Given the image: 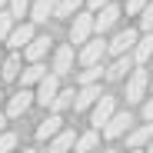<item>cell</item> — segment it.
Returning a JSON list of instances; mask_svg holds the SVG:
<instances>
[{
    "label": "cell",
    "instance_id": "9c48e42d",
    "mask_svg": "<svg viewBox=\"0 0 153 153\" xmlns=\"http://www.w3.org/2000/svg\"><path fill=\"white\" fill-rule=\"evenodd\" d=\"M117 20H120V7H117V4L100 7V10L93 13V30H97V37H100V33H107V30L113 27Z\"/></svg>",
    "mask_w": 153,
    "mask_h": 153
},
{
    "label": "cell",
    "instance_id": "9a60e30c",
    "mask_svg": "<svg viewBox=\"0 0 153 153\" xmlns=\"http://www.w3.org/2000/svg\"><path fill=\"white\" fill-rule=\"evenodd\" d=\"M63 130V120H60V113H50L40 126H37V140H50V137H57Z\"/></svg>",
    "mask_w": 153,
    "mask_h": 153
},
{
    "label": "cell",
    "instance_id": "f546056e",
    "mask_svg": "<svg viewBox=\"0 0 153 153\" xmlns=\"http://www.w3.org/2000/svg\"><path fill=\"white\" fill-rule=\"evenodd\" d=\"M143 7H146V0H126V13H130V17H140Z\"/></svg>",
    "mask_w": 153,
    "mask_h": 153
},
{
    "label": "cell",
    "instance_id": "4316f807",
    "mask_svg": "<svg viewBox=\"0 0 153 153\" xmlns=\"http://www.w3.org/2000/svg\"><path fill=\"white\" fill-rule=\"evenodd\" d=\"M13 27H17V23H13V17H10L7 10H0V43L7 40V33H10Z\"/></svg>",
    "mask_w": 153,
    "mask_h": 153
},
{
    "label": "cell",
    "instance_id": "d4e9b609",
    "mask_svg": "<svg viewBox=\"0 0 153 153\" xmlns=\"http://www.w3.org/2000/svg\"><path fill=\"white\" fill-rule=\"evenodd\" d=\"M100 76H103V63H93L80 73V87H90V83H100Z\"/></svg>",
    "mask_w": 153,
    "mask_h": 153
},
{
    "label": "cell",
    "instance_id": "5bb4252c",
    "mask_svg": "<svg viewBox=\"0 0 153 153\" xmlns=\"http://www.w3.org/2000/svg\"><path fill=\"white\" fill-rule=\"evenodd\" d=\"M150 140H153V123H143V126H137V130L126 133V146L130 150H143Z\"/></svg>",
    "mask_w": 153,
    "mask_h": 153
},
{
    "label": "cell",
    "instance_id": "2e32d148",
    "mask_svg": "<svg viewBox=\"0 0 153 153\" xmlns=\"http://www.w3.org/2000/svg\"><path fill=\"white\" fill-rule=\"evenodd\" d=\"M53 10H57V0H33L30 4L33 23H47V17H53Z\"/></svg>",
    "mask_w": 153,
    "mask_h": 153
},
{
    "label": "cell",
    "instance_id": "8d00e7d4",
    "mask_svg": "<svg viewBox=\"0 0 153 153\" xmlns=\"http://www.w3.org/2000/svg\"><path fill=\"white\" fill-rule=\"evenodd\" d=\"M126 153H143V150H126Z\"/></svg>",
    "mask_w": 153,
    "mask_h": 153
},
{
    "label": "cell",
    "instance_id": "5b68a950",
    "mask_svg": "<svg viewBox=\"0 0 153 153\" xmlns=\"http://www.w3.org/2000/svg\"><path fill=\"white\" fill-rule=\"evenodd\" d=\"M130 123H133L130 113H126V110H117V113L103 123V137H107V140H117V137H123V133H130Z\"/></svg>",
    "mask_w": 153,
    "mask_h": 153
},
{
    "label": "cell",
    "instance_id": "30bf717a",
    "mask_svg": "<svg viewBox=\"0 0 153 153\" xmlns=\"http://www.w3.org/2000/svg\"><path fill=\"white\" fill-rule=\"evenodd\" d=\"M33 37H37V33H33V27H30V23H17V27H13V30L7 33V40H4V43H7L10 50H13V53H20V50L27 47V43H30Z\"/></svg>",
    "mask_w": 153,
    "mask_h": 153
},
{
    "label": "cell",
    "instance_id": "ba28073f",
    "mask_svg": "<svg viewBox=\"0 0 153 153\" xmlns=\"http://www.w3.org/2000/svg\"><path fill=\"white\" fill-rule=\"evenodd\" d=\"M30 103H33V93L27 90V87H20L13 97H10V103H7V120H17V117H23L30 110Z\"/></svg>",
    "mask_w": 153,
    "mask_h": 153
},
{
    "label": "cell",
    "instance_id": "7c38bea8",
    "mask_svg": "<svg viewBox=\"0 0 153 153\" xmlns=\"http://www.w3.org/2000/svg\"><path fill=\"white\" fill-rule=\"evenodd\" d=\"M73 70V43H60L57 47V57H53V73L63 76Z\"/></svg>",
    "mask_w": 153,
    "mask_h": 153
},
{
    "label": "cell",
    "instance_id": "e575fe53",
    "mask_svg": "<svg viewBox=\"0 0 153 153\" xmlns=\"http://www.w3.org/2000/svg\"><path fill=\"white\" fill-rule=\"evenodd\" d=\"M4 7H7V0H0V10H4Z\"/></svg>",
    "mask_w": 153,
    "mask_h": 153
},
{
    "label": "cell",
    "instance_id": "f1b7e54d",
    "mask_svg": "<svg viewBox=\"0 0 153 153\" xmlns=\"http://www.w3.org/2000/svg\"><path fill=\"white\" fill-rule=\"evenodd\" d=\"M17 143H20V140H17V133H10V130H4V133H0V153H10Z\"/></svg>",
    "mask_w": 153,
    "mask_h": 153
},
{
    "label": "cell",
    "instance_id": "d590c367",
    "mask_svg": "<svg viewBox=\"0 0 153 153\" xmlns=\"http://www.w3.org/2000/svg\"><path fill=\"white\" fill-rule=\"evenodd\" d=\"M20 153H37V150H20Z\"/></svg>",
    "mask_w": 153,
    "mask_h": 153
},
{
    "label": "cell",
    "instance_id": "277c9868",
    "mask_svg": "<svg viewBox=\"0 0 153 153\" xmlns=\"http://www.w3.org/2000/svg\"><path fill=\"white\" fill-rule=\"evenodd\" d=\"M57 90H60V76H57V73H43V80L37 83L33 100H37L40 107H50V103H53V97H57Z\"/></svg>",
    "mask_w": 153,
    "mask_h": 153
},
{
    "label": "cell",
    "instance_id": "4fadbf2b",
    "mask_svg": "<svg viewBox=\"0 0 153 153\" xmlns=\"http://www.w3.org/2000/svg\"><path fill=\"white\" fill-rule=\"evenodd\" d=\"M50 43H53V40H50V37H33L27 47H23V53H27V60L30 63H40L43 57H47V50H50Z\"/></svg>",
    "mask_w": 153,
    "mask_h": 153
},
{
    "label": "cell",
    "instance_id": "7402d4cb",
    "mask_svg": "<svg viewBox=\"0 0 153 153\" xmlns=\"http://www.w3.org/2000/svg\"><path fill=\"white\" fill-rule=\"evenodd\" d=\"M73 97H76L73 87H70V90H57V97H53V103H50V110H53V113H63L67 107H73Z\"/></svg>",
    "mask_w": 153,
    "mask_h": 153
},
{
    "label": "cell",
    "instance_id": "4dcf8cb0",
    "mask_svg": "<svg viewBox=\"0 0 153 153\" xmlns=\"http://www.w3.org/2000/svg\"><path fill=\"white\" fill-rule=\"evenodd\" d=\"M143 120H146V123H153V97L143 103Z\"/></svg>",
    "mask_w": 153,
    "mask_h": 153
},
{
    "label": "cell",
    "instance_id": "1f68e13d",
    "mask_svg": "<svg viewBox=\"0 0 153 153\" xmlns=\"http://www.w3.org/2000/svg\"><path fill=\"white\" fill-rule=\"evenodd\" d=\"M107 4H113V0H87V7H90V13H97L100 7H107Z\"/></svg>",
    "mask_w": 153,
    "mask_h": 153
},
{
    "label": "cell",
    "instance_id": "83f0119b",
    "mask_svg": "<svg viewBox=\"0 0 153 153\" xmlns=\"http://www.w3.org/2000/svg\"><path fill=\"white\" fill-rule=\"evenodd\" d=\"M7 4H10V10H7V13H10L13 20H17V17H23V13L30 10V0H7Z\"/></svg>",
    "mask_w": 153,
    "mask_h": 153
},
{
    "label": "cell",
    "instance_id": "ac0fdd59",
    "mask_svg": "<svg viewBox=\"0 0 153 153\" xmlns=\"http://www.w3.org/2000/svg\"><path fill=\"white\" fill-rule=\"evenodd\" d=\"M73 140H76V137H73V130H60L57 137H50V146H47V150H50V153H70Z\"/></svg>",
    "mask_w": 153,
    "mask_h": 153
},
{
    "label": "cell",
    "instance_id": "ab89813d",
    "mask_svg": "<svg viewBox=\"0 0 153 153\" xmlns=\"http://www.w3.org/2000/svg\"><path fill=\"white\" fill-rule=\"evenodd\" d=\"M150 83H153V80H150Z\"/></svg>",
    "mask_w": 153,
    "mask_h": 153
},
{
    "label": "cell",
    "instance_id": "8992f818",
    "mask_svg": "<svg viewBox=\"0 0 153 153\" xmlns=\"http://www.w3.org/2000/svg\"><path fill=\"white\" fill-rule=\"evenodd\" d=\"M137 40H140V37H137V30L126 27V30H120V33L107 43V53H113V57H126V53L133 50V43H137Z\"/></svg>",
    "mask_w": 153,
    "mask_h": 153
},
{
    "label": "cell",
    "instance_id": "603a6c76",
    "mask_svg": "<svg viewBox=\"0 0 153 153\" xmlns=\"http://www.w3.org/2000/svg\"><path fill=\"white\" fill-rule=\"evenodd\" d=\"M80 7H83V0H57V10H53V17L67 20V17H73Z\"/></svg>",
    "mask_w": 153,
    "mask_h": 153
},
{
    "label": "cell",
    "instance_id": "3957f363",
    "mask_svg": "<svg viewBox=\"0 0 153 153\" xmlns=\"http://www.w3.org/2000/svg\"><path fill=\"white\" fill-rule=\"evenodd\" d=\"M117 113V97H110V93H103L93 103V113H90V123H93V130H100V126H103L110 117Z\"/></svg>",
    "mask_w": 153,
    "mask_h": 153
},
{
    "label": "cell",
    "instance_id": "d6a6232c",
    "mask_svg": "<svg viewBox=\"0 0 153 153\" xmlns=\"http://www.w3.org/2000/svg\"><path fill=\"white\" fill-rule=\"evenodd\" d=\"M4 130H7V117L0 113V133H4Z\"/></svg>",
    "mask_w": 153,
    "mask_h": 153
},
{
    "label": "cell",
    "instance_id": "ffe728a7",
    "mask_svg": "<svg viewBox=\"0 0 153 153\" xmlns=\"http://www.w3.org/2000/svg\"><path fill=\"white\" fill-rule=\"evenodd\" d=\"M150 57H153V33H146L143 40L133 43V60H137V63H146Z\"/></svg>",
    "mask_w": 153,
    "mask_h": 153
},
{
    "label": "cell",
    "instance_id": "d6986e66",
    "mask_svg": "<svg viewBox=\"0 0 153 153\" xmlns=\"http://www.w3.org/2000/svg\"><path fill=\"white\" fill-rule=\"evenodd\" d=\"M43 73H47L43 63H30L27 70H20V87H37L43 80Z\"/></svg>",
    "mask_w": 153,
    "mask_h": 153
},
{
    "label": "cell",
    "instance_id": "cb8c5ba5",
    "mask_svg": "<svg viewBox=\"0 0 153 153\" xmlns=\"http://www.w3.org/2000/svg\"><path fill=\"white\" fill-rule=\"evenodd\" d=\"M20 70H23V67H20V53H10L0 73H4V80H17V76H20Z\"/></svg>",
    "mask_w": 153,
    "mask_h": 153
},
{
    "label": "cell",
    "instance_id": "f35d334b",
    "mask_svg": "<svg viewBox=\"0 0 153 153\" xmlns=\"http://www.w3.org/2000/svg\"><path fill=\"white\" fill-rule=\"evenodd\" d=\"M0 100H4V93H0Z\"/></svg>",
    "mask_w": 153,
    "mask_h": 153
},
{
    "label": "cell",
    "instance_id": "6da1fadb",
    "mask_svg": "<svg viewBox=\"0 0 153 153\" xmlns=\"http://www.w3.org/2000/svg\"><path fill=\"white\" fill-rule=\"evenodd\" d=\"M150 87V73L146 70H130V80H126V103H140L146 97Z\"/></svg>",
    "mask_w": 153,
    "mask_h": 153
},
{
    "label": "cell",
    "instance_id": "7a4b0ae2",
    "mask_svg": "<svg viewBox=\"0 0 153 153\" xmlns=\"http://www.w3.org/2000/svg\"><path fill=\"white\" fill-rule=\"evenodd\" d=\"M93 33V13H83V10H76L73 13V27H70V43H87Z\"/></svg>",
    "mask_w": 153,
    "mask_h": 153
},
{
    "label": "cell",
    "instance_id": "e0dca14e",
    "mask_svg": "<svg viewBox=\"0 0 153 153\" xmlns=\"http://www.w3.org/2000/svg\"><path fill=\"white\" fill-rule=\"evenodd\" d=\"M130 70H133V60H130V57H117V60L110 63V70H103V76H107V80H123Z\"/></svg>",
    "mask_w": 153,
    "mask_h": 153
},
{
    "label": "cell",
    "instance_id": "8fae6325",
    "mask_svg": "<svg viewBox=\"0 0 153 153\" xmlns=\"http://www.w3.org/2000/svg\"><path fill=\"white\" fill-rule=\"evenodd\" d=\"M103 97V90H100V83H90V87H80L73 97V110H90L97 100Z\"/></svg>",
    "mask_w": 153,
    "mask_h": 153
},
{
    "label": "cell",
    "instance_id": "74e56055",
    "mask_svg": "<svg viewBox=\"0 0 153 153\" xmlns=\"http://www.w3.org/2000/svg\"><path fill=\"white\" fill-rule=\"evenodd\" d=\"M103 153H117V150H103Z\"/></svg>",
    "mask_w": 153,
    "mask_h": 153
},
{
    "label": "cell",
    "instance_id": "44dd1931",
    "mask_svg": "<svg viewBox=\"0 0 153 153\" xmlns=\"http://www.w3.org/2000/svg\"><path fill=\"white\" fill-rule=\"evenodd\" d=\"M73 146H76V153H93V150L100 146V130H90V133H83V137H76Z\"/></svg>",
    "mask_w": 153,
    "mask_h": 153
},
{
    "label": "cell",
    "instance_id": "484cf974",
    "mask_svg": "<svg viewBox=\"0 0 153 153\" xmlns=\"http://www.w3.org/2000/svg\"><path fill=\"white\" fill-rule=\"evenodd\" d=\"M140 27L146 33H153V0H146V7L140 10Z\"/></svg>",
    "mask_w": 153,
    "mask_h": 153
},
{
    "label": "cell",
    "instance_id": "52a82bcc",
    "mask_svg": "<svg viewBox=\"0 0 153 153\" xmlns=\"http://www.w3.org/2000/svg\"><path fill=\"white\" fill-rule=\"evenodd\" d=\"M103 53H107V40H103V37H93V40H87L83 50H80V63H83V67H93V63L103 60Z\"/></svg>",
    "mask_w": 153,
    "mask_h": 153
},
{
    "label": "cell",
    "instance_id": "836d02e7",
    "mask_svg": "<svg viewBox=\"0 0 153 153\" xmlns=\"http://www.w3.org/2000/svg\"><path fill=\"white\" fill-rule=\"evenodd\" d=\"M143 153H153V140H150V143H146V146H143Z\"/></svg>",
    "mask_w": 153,
    "mask_h": 153
}]
</instances>
